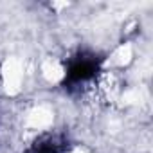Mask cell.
<instances>
[{
  "label": "cell",
  "instance_id": "1",
  "mask_svg": "<svg viewBox=\"0 0 153 153\" xmlns=\"http://www.w3.org/2000/svg\"><path fill=\"white\" fill-rule=\"evenodd\" d=\"M97 72V61L94 58H76L67 68V79L68 83H87L90 81Z\"/></svg>",
  "mask_w": 153,
  "mask_h": 153
}]
</instances>
